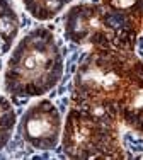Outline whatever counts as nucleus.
Instances as JSON below:
<instances>
[{"label":"nucleus","instance_id":"obj_1","mask_svg":"<svg viewBox=\"0 0 143 160\" xmlns=\"http://www.w3.org/2000/svg\"><path fill=\"white\" fill-rule=\"evenodd\" d=\"M63 77V55L48 28L29 31L17 43L5 68L3 85L17 99L39 97L53 90Z\"/></svg>","mask_w":143,"mask_h":160},{"label":"nucleus","instance_id":"obj_2","mask_svg":"<svg viewBox=\"0 0 143 160\" xmlns=\"http://www.w3.org/2000/svg\"><path fill=\"white\" fill-rule=\"evenodd\" d=\"M116 114L75 106L63 129V150L72 158H112L119 155Z\"/></svg>","mask_w":143,"mask_h":160},{"label":"nucleus","instance_id":"obj_3","mask_svg":"<svg viewBox=\"0 0 143 160\" xmlns=\"http://www.w3.org/2000/svg\"><path fill=\"white\" fill-rule=\"evenodd\" d=\"M19 133L34 150H55L62 136V114L48 99H41L22 114Z\"/></svg>","mask_w":143,"mask_h":160},{"label":"nucleus","instance_id":"obj_4","mask_svg":"<svg viewBox=\"0 0 143 160\" xmlns=\"http://www.w3.org/2000/svg\"><path fill=\"white\" fill-rule=\"evenodd\" d=\"M104 7L97 3H78L65 16V38L75 43L89 41L99 29L104 28Z\"/></svg>","mask_w":143,"mask_h":160},{"label":"nucleus","instance_id":"obj_5","mask_svg":"<svg viewBox=\"0 0 143 160\" xmlns=\"http://www.w3.org/2000/svg\"><path fill=\"white\" fill-rule=\"evenodd\" d=\"M21 19L10 0H0V56L5 55L16 41Z\"/></svg>","mask_w":143,"mask_h":160},{"label":"nucleus","instance_id":"obj_6","mask_svg":"<svg viewBox=\"0 0 143 160\" xmlns=\"http://www.w3.org/2000/svg\"><path fill=\"white\" fill-rule=\"evenodd\" d=\"M24 7L37 21H50L58 16L72 0H22Z\"/></svg>","mask_w":143,"mask_h":160},{"label":"nucleus","instance_id":"obj_7","mask_svg":"<svg viewBox=\"0 0 143 160\" xmlns=\"http://www.w3.org/2000/svg\"><path fill=\"white\" fill-rule=\"evenodd\" d=\"M16 123H17V114L12 102L7 97L0 96V150L10 142Z\"/></svg>","mask_w":143,"mask_h":160}]
</instances>
